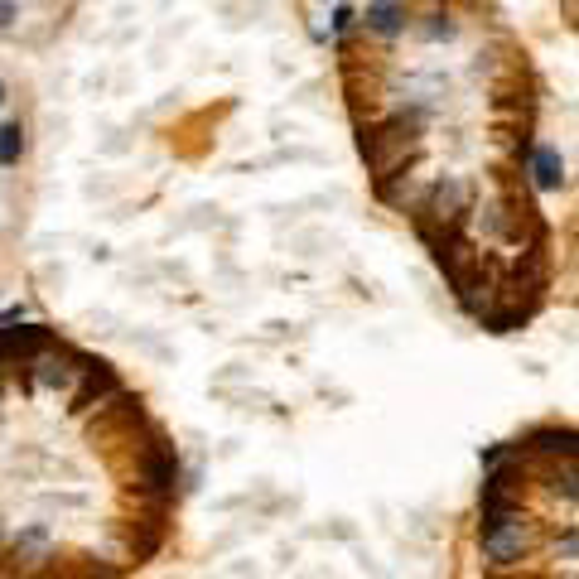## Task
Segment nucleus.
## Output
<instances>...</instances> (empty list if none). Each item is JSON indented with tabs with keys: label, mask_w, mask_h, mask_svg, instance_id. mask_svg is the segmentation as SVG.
Instances as JSON below:
<instances>
[{
	"label": "nucleus",
	"mask_w": 579,
	"mask_h": 579,
	"mask_svg": "<svg viewBox=\"0 0 579 579\" xmlns=\"http://www.w3.org/2000/svg\"><path fill=\"white\" fill-rule=\"evenodd\" d=\"M420 126H425V116L406 111V116H391L386 126H367L362 131V155H367V169H372L377 184L391 179V174H401L406 160L420 155Z\"/></svg>",
	"instance_id": "nucleus-1"
},
{
	"label": "nucleus",
	"mask_w": 579,
	"mask_h": 579,
	"mask_svg": "<svg viewBox=\"0 0 579 579\" xmlns=\"http://www.w3.org/2000/svg\"><path fill=\"white\" fill-rule=\"evenodd\" d=\"M483 555L493 560L497 570L522 565V555H526L522 512H497V517H483Z\"/></svg>",
	"instance_id": "nucleus-2"
},
{
	"label": "nucleus",
	"mask_w": 579,
	"mask_h": 579,
	"mask_svg": "<svg viewBox=\"0 0 579 579\" xmlns=\"http://www.w3.org/2000/svg\"><path fill=\"white\" fill-rule=\"evenodd\" d=\"M87 362H92V353H78V348H68V343H54V348H44L39 358L29 362V377H34V386H49V391H73Z\"/></svg>",
	"instance_id": "nucleus-3"
},
{
	"label": "nucleus",
	"mask_w": 579,
	"mask_h": 579,
	"mask_svg": "<svg viewBox=\"0 0 579 579\" xmlns=\"http://www.w3.org/2000/svg\"><path fill=\"white\" fill-rule=\"evenodd\" d=\"M116 391H121V377H116V372H111V367H107L102 358H92V362L83 367L78 386L68 391V401H73L68 411H73V415H92L97 406H102V401H111Z\"/></svg>",
	"instance_id": "nucleus-4"
},
{
	"label": "nucleus",
	"mask_w": 579,
	"mask_h": 579,
	"mask_svg": "<svg viewBox=\"0 0 579 579\" xmlns=\"http://www.w3.org/2000/svg\"><path fill=\"white\" fill-rule=\"evenodd\" d=\"M58 338L44 324H0V367H10V362H20V367H29V362L39 358L44 348H54Z\"/></svg>",
	"instance_id": "nucleus-5"
},
{
	"label": "nucleus",
	"mask_w": 579,
	"mask_h": 579,
	"mask_svg": "<svg viewBox=\"0 0 579 579\" xmlns=\"http://www.w3.org/2000/svg\"><path fill=\"white\" fill-rule=\"evenodd\" d=\"M136 425H145L140 396H131V391L121 386L111 401H102V406L92 411V440H111L116 430H136Z\"/></svg>",
	"instance_id": "nucleus-6"
},
{
	"label": "nucleus",
	"mask_w": 579,
	"mask_h": 579,
	"mask_svg": "<svg viewBox=\"0 0 579 579\" xmlns=\"http://www.w3.org/2000/svg\"><path fill=\"white\" fill-rule=\"evenodd\" d=\"M10 570H20V575H39V570H49V560H54V546H49V531L44 526H29L25 536L15 541V551H10Z\"/></svg>",
	"instance_id": "nucleus-7"
},
{
	"label": "nucleus",
	"mask_w": 579,
	"mask_h": 579,
	"mask_svg": "<svg viewBox=\"0 0 579 579\" xmlns=\"http://www.w3.org/2000/svg\"><path fill=\"white\" fill-rule=\"evenodd\" d=\"M522 454H541V459H551V464H560V459H575V430H560V425H546V430H531L522 440Z\"/></svg>",
	"instance_id": "nucleus-8"
},
{
	"label": "nucleus",
	"mask_w": 579,
	"mask_h": 579,
	"mask_svg": "<svg viewBox=\"0 0 579 579\" xmlns=\"http://www.w3.org/2000/svg\"><path fill=\"white\" fill-rule=\"evenodd\" d=\"M531 155V179H536V189H565V160H560V150L551 145H536V150H526Z\"/></svg>",
	"instance_id": "nucleus-9"
},
{
	"label": "nucleus",
	"mask_w": 579,
	"mask_h": 579,
	"mask_svg": "<svg viewBox=\"0 0 579 579\" xmlns=\"http://www.w3.org/2000/svg\"><path fill=\"white\" fill-rule=\"evenodd\" d=\"M406 20H411V15H406V0H372V5H367V29L382 34V39L401 34Z\"/></svg>",
	"instance_id": "nucleus-10"
},
{
	"label": "nucleus",
	"mask_w": 579,
	"mask_h": 579,
	"mask_svg": "<svg viewBox=\"0 0 579 579\" xmlns=\"http://www.w3.org/2000/svg\"><path fill=\"white\" fill-rule=\"evenodd\" d=\"M20 155H25V126L20 121H5L0 126V165H20Z\"/></svg>",
	"instance_id": "nucleus-11"
},
{
	"label": "nucleus",
	"mask_w": 579,
	"mask_h": 579,
	"mask_svg": "<svg viewBox=\"0 0 579 579\" xmlns=\"http://www.w3.org/2000/svg\"><path fill=\"white\" fill-rule=\"evenodd\" d=\"M425 20H430V25H420V34H425V39H449V34H454L449 15H440V10H435V15H425Z\"/></svg>",
	"instance_id": "nucleus-12"
},
{
	"label": "nucleus",
	"mask_w": 579,
	"mask_h": 579,
	"mask_svg": "<svg viewBox=\"0 0 579 579\" xmlns=\"http://www.w3.org/2000/svg\"><path fill=\"white\" fill-rule=\"evenodd\" d=\"M15 15H20V10H15V0H0V29H10Z\"/></svg>",
	"instance_id": "nucleus-13"
},
{
	"label": "nucleus",
	"mask_w": 579,
	"mask_h": 579,
	"mask_svg": "<svg viewBox=\"0 0 579 579\" xmlns=\"http://www.w3.org/2000/svg\"><path fill=\"white\" fill-rule=\"evenodd\" d=\"M0 406H5V367H0Z\"/></svg>",
	"instance_id": "nucleus-14"
},
{
	"label": "nucleus",
	"mask_w": 579,
	"mask_h": 579,
	"mask_svg": "<svg viewBox=\"0 0 579 579\" xmlns=\"http://www.w3.org/2000/svg\"><path fill=\"white\" fill-rule=\"evenodd\" d=\"M0 541H5V522H0Z\"/></svg>",
	"instance_id": "nucleus-15"
},
{
	"label": "nucleus",
	"mask_w": 579,
	"mask_h": 579,
	"mask_svg": "<svg viewBox=\"0 0 579 579\" xmlns=\"http://www.w3.org/2000/svg\"><path fill=\"white\" fill-rule=\"evenodd\" d=\"M0 102H5V83H0Z\"/></svg>",
	"instance_id": "nucleus-16"
}]
</instances>
